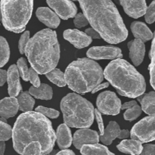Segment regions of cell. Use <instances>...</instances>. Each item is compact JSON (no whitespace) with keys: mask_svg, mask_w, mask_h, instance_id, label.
Listing matches in <instances>:
<instances>
[{"mask_svg":"<svg viewBox=\"0 0 155 155\" xmlns=\"http://www.w3.org/2000/svg\"><path fill=\"white\" fill-rule=\"evenodd\" d=\"M46 2L56 15L63 20L74 18L77 15V6L71 0H46Z\"/></svg>","mask_w":155,"mask_h":155,"instance_id":"30bf717a","label":"cell"},{"mask_svg":"<svg viewBox=\"0 0 155 155\" xmlns=\"http://www.w3.org/2000/svg\"><path fill=\"white\" fill-rule=\"evenodd\" d=\"M73 1H76V0H73Z\"/></svg>","mask_w":155,"mask_h":155,"instance_id":"c3c4849f","label":"cell"},{"mask_svg":"<svg viewBox=\"0 0 155 155\" xmlns=\"http://www.w3.org/2000/svg\"><path fill=\"white\" fill-rule=\"evenodd\" d=\"M7 80V72L5 70L0 69V86H3Z\"/></svg>","mask_w":155,"mask_h":155,"instance_id":"60d3db41","label":"cell"},{"mask_svg":"<svg viewBox=\"0 0 155 155\" xmlns=\"http://www.w3.org/2000/svg\"><path fill=\"white\" fill-rule=\"evenodd\" d=\"M74 146L80 149L86 145H95L99 142V135L96 131L89 129H80L75 132L72 140Z\"/></svg>","mask_w":155,"mask_h":155,"instance_id":"7c38bea8","label":"cell"},{"mask_svg":"<svg viewBox=\"0 0 155 155\" xmlns=\"http://www.w3.org/2000/svg\"><path fill=\"white\" fill-rule=\"evenodd\" d=\"M154 145H146L143 147L142 151L139 155H154Z\"/></svg>","mask_w":155,"mask_h":155,"instance_id":"f35d334b","label":"cell"},{"mask_svg":"<svg viewBox=\"0 0 155 155\" xmlns=\"http://www.w3.org/2000/svg\"><path fill=\"white\" fill-rule=\"evenodd\" d=\"M98 110L107 115H117L120 111L121 101L116 94L110 91L101 92L97 98Z\"/></svg>","mask_w":155,"mask_h":155,"instance_id":"9c48e42d","label":"cell"},{"mask_svg":"<svg viewBox=\"0 0 155 155\" xmlns=\"http://www.w3.org/2000/svg\"><path fill=\"white\" fill-rule=\"evenodd\" d=\"M55 137L57 139L58 145L61 149H66L71 145L73 140L71 131L69 129V127H68L65 124H61L59 126L55 134Z\"/></svg>","mask_w":155,"mask_h":155,"instance_id":"ffe728a7","label":"cell"},{"mask_svg":"<svg viewBox=\"0 0 155 155\" xmlns=\"http://www.w3.org/2000/svg\"><path fill=\"white\" fill-rule=\"evenodd\" d=\"M142 108L138 104H135L134 106L131 107L130 108L127 109L126 112L124 113V117L126 120L133 121L137 119L142 114Z\"/></svg>","mask_w":155,"mask_h":155,"instance_id":"1f68e13d","label":"cell"},{"mask_svg":"<svg viewBox=\"0 0 155 155\" xmlns=\"http://www.w3.org/2000/svg\"><path fill=\"white\" fill-rule=\"evenodd\" d=\"M108 86H109V83H107V82H106V83H101V84L100 83V84H98V86H96L93 89H92V93H95V92H98V91H100L101 89H105V88L108 87Z\"/></svg>","mask_w":155,"mask_h":155,"instance_id":"b9f144b4","label":"cell"},{"mask_svg":"<svg viewBox=\"0 0 155 155\" xmlns=\"http://www.w3.org/2000/svg\"><path fill=\"white\" fill-rule=\"evenodd\" d=\"M94 117H95V119H96L97 124H98V129H99V132H100V135H103L104 133V123H103V120H102V117H101V113L98 110V109H95L94 110Z\"/></svg>","mask_w":155,"mask_h":155,"instance_id":"74e56055","label":"cell"},{"mask_svg":"<svg viewBox=\"0 0 155 155\" xmlns=\"http://www.w3.org/2000/svg\"><path fill=\"white\" fill-rule=\"evenodd\" d=\"M130 136L132 139L142 143L152 142L155 139L154 115H149L136 124L132 129Z\"/></svg>","mask_w":155,"mask_h":155,"instance_id":"ba28073f","label":"cell"},{"mask_svg":"<svg viewBox=\"0 0 155 155\" xmlns=\"http://www.w3.org/2000/svg\"><path fill=\"white\" fill-rule=\"evenodd\" d=\"M129 136H130V131L127 130H124L120 131L117 138L120 139H125L127 138H128Z\"/></svg>","mask_w":155,"mask_h":155,"instance_id":"ee69618b","label":"cell"},{"mask_svg":"<svg viewBox=\"0 0 155 155\" xmlns=\"http://www.w3.org/2000/svg\"><path fill=\"white\" fill-rule=\"evenodd\" d=\"M29 94L38 99L50 100L52 98L53 91L51 86L42 83L38 87L31 86L29 89Z\"/></svg>","mask_w":155,"mask_h":155,"instance_id":"d4e9b609","label":"cell"},{"mask_svg":"<svg viewBox=\"0 0 155 155\" xmlns=\"http://www.w3.org/2000/svg\"><path fill=\"white\" fill-rule=\"evenodd\" d=\"M138 101L142 105V110L148 115H154L155 114V93L151 92L147 94H142L138 97Z\"/></svg>","mask_w":155,"mask_h":155,"instance_id":"cb8c5ba5","label":"cell"},{"mask_svg":"<svg viewBox=\"0 0 155 155\" xmlns=\"http://www.w3.org/2000/svg\"><path fill=\"white\" fill-rule=\"evenodd\" d=\"M46 77L54 84L57 85L59 87H63L66 86V81L64 78V74L59 69H53L45 74Z\"/></svg>","mask_w":155,"mask_h":155,"instance_id":"83f0119b","label":"cell"},{"mask_svg":"<svg viewBox=\"0 0 155 155\" xmlns=\"http://www.w3.org/2000/svg\"><path fill=\"white\" fill-rule=\"evenodd\" d=\"M142 143L138 140H124L117 145V149L127 154L139 155L142 151Z\"/></svg>","mask_w":155,"mask_h":155,"instance_id":"7402d4cb","label":"cell"},{"mask_svg":"<svg viewBox=\"0 0 155 155\" xmlns=\"http://www.w3.org/2000/svg\"><path fill=\"white\" fill-rule=\"evenodd\" d=\"M131 30L135 38L140 39L145 42L153 38V33L148 26L140 21H135L132 23Z\"/></svg>","mask_w":155,"mask_h":155,"instance_id":"44dd1931","label":"cell"},{"mask_svg":"<svg viewBox=\"0 0 155 155\" xmlns=\"http://www.w3.org/2000/svg\"><path fill=\"white\" fill-rule=\"evenodd\" d=\"M120 129L117 123L115 121H110L107 125V128L104 130V133L99 137V140L101 141L103 144L109 145L112 143L115 139H117L119 135Z\"/></svg>","mask_w":155,"mask_h":155,"instance_id":"603a6c76","label":"cell"},{"mask_svg":"<svg viewBox=\"0 0 155 155\" xmlns=\"http://www.w3.org/2000/svg\"><path fill=\"white\" fill-rule=\"evenodd\" d=\"M10 57V48L6 39L0 36V68L3 67L8 61Z\"/></svg>","mask_w":155,"mask_h":155,"instance_id":"f1b7e54d","label":"cell"},{"mask_svg":"<svg viewBox=\"0 0 155 155\" xmlns=\"http://www.w3.org/2000/svg\"><path fill=\"white\" fill-rule=\"evenodd\" d=\"M85 33L88 36L91 38V39H99L101 38L100 35L94 30L93 28H88L85 30Z\"/></svg>","mask_w":155,"mask_h":155,"instance_id":"ab89813d","label":"cell"},{"mask_svg":"<svg viewBox=\"0 0 155 155\" xmlns=\"http://www.w3.org/2000/svg\"><path fill=\"white\" fill-rule=\"evenodd\" d=\"M22 155H42V149L39 144L32 143L27 145L23 150Z\"/></svg>","mask_w":155,"mask_h":155,"instance_id":"d6a6232c","label":"cell"},{"mask_svg":"<svg viewBox=\"0 0 155 155\" xmlns=\"http://www.w3.org/2000/svg\"><path fill=\"white\" fill-rule=\"evenodd\" d=\"M57 152H58L57 151H51V152H50L48 154H49V155H55L56 153H57Z\"/></svg>","mask_w":155,"mask_h":155,"instance_id":"7dc6e473","label":"cell"},{"mask_svg":"<svg viewBox=\"0 0 155 155\" xmlns=\"http://www.w3.org/2000/svg\"><path fill=\"white\" fill-rule=\"evenodd\" d=\"M17 67H18V71H19V74L24 81H30L34 87L39 86L40 81H39L38 74L32 68H28L25 58H21L18 61Z\"/></svg>","mask_w":155,"mask_h":155,"instance_id":"2e32d148","label":"cell"},{"mask_svg":"<svg viewBox=\"0 0 155 155\" xmlns=\"http://www.w3.org/2000/svg\"><path fill=\"white\" fill-rule=\"evenodd\" d=\"M36 17L38 19L51 28H57L60 24V18L48 8L41 7L36 10Z\"/></svg>","mask_w":155,"mask_h":155,"instance_id":"ac0fdd59","label":"cell"},{"mask_svg":"<svg viewBox=\"0 0 155 155\" xmlns=\"http://www.w3.org/2000/svg\"><path fill=\"white\" fill-rule=\"evenodd\" d=\"M65 81L71 90L77 93H87L102 82L104 74L95 61L80 58L70 64L64 74Z\"/></svg>","mask_w":155,"mask_h":155,"instance_id":"5b68a950","label":"cell"},{"mask_svg":"<svg viewBox=\"0 0 155 155\" xmlns=\"http://www.w3.org/2000/svg\"><path fill=\"white\" fill-rule=\"evenodd\" d=\"M130 50V57L136 66H139L143 61L145 54V46L144 42L140 39H136L128 43Z\"/></svg>","mask_w":155,"mask_h":155,"instance_id":"e0dca14e","label":"cell"},{"mask_svg":"<svg viewBox=\"0 0 155 155\" xmlns=\"http://www.w3.org/2000/svg\"><path fill=\"white\" fill-rule=\"evenodd\" d=\"M0 6L5 28L16 33L24 31L31 18L33 0H1Z\"/></svg>","mask_w":155,"mask_h":155,"instance_id":"52a82bcc","label":"cell"},{"mask_svg":"<svg viewBox=\"0 0 155 155\" xmlns=\"http://www.w3.org/2000/svg\"><path fill=\"white\" fill-rule=\"evenodd\" d=\"M78 1L88 22L104 40L117 44L127 39V27L117 8L110 0Z\"/></svg>","mask_w":155,"mask_h":155,"instance_id":"7a4b0ae2","label":"cell"},{"mask_svg":"<svg viewBox=\"0 0 155 155\" xmlns=\"http://www.w3.org/2000/svg\"><path fill=\"white\" fill-rule=\"evenodd\" d=\"M12 137L14 148L20 154L32 143L39 144L42 155L48 154L56 140L49 120L36 111L25 112L18 117L12 129Z\"/></svg>","mask_w":155,"mask_h":155,"instance_id":"6da1fadb","label":"cell"},{"mask_svg":"<svg viewBox=\"0 0 155 155\" xmlns=\"http://www.w3.org/2000/svg\"><path fill=\"white\" fill-rule=\"evenodd\" d=\"M80 152L82 155H115L107 147L99 144L83 145L80 148Z\"/></svg>","mask_w":155,"mask_h":155,"instance_id":"484cf974","label":"cell"},{"mask_svg":"<svg viewBox=\"0 0 155 155\" xmlns=\"http://www.w3.org/2000/svg\"><path fill=\"white\" fill-rule=\"evenodd\" d=\"M135 104H137V102H136V101H128V102L124 103V104H121L120 109H122V110H127V109L130 108L131 107L134 106Z\"/></svg>","mask_w":155,"mask_h":155,"instance_id":"7bdbcfd3","label":"cell"},{"mask_svg":"<svg viewBox=\"0 0 155 155\" xmlns=\"http://www.w3.org/2000/svg\"><path fill=\"white\" fill-rule=\"evenodd\" d=\"M19 71L16 64H12L8 68L7 72L8 91L10 97H16L21 91V84L19 78Z\"/></svg>","mask_w":155,"mask_h":155,"instance_id":"9a60e30c","label":"cell"},{"mask_svg":"<svg viewBox=\"0 0 155 155\" xmlns=\"http://www.w3.org/2000/svg\"><path fill=\"white\" fill-rule=\"evenodd\" d=\"M74 23L77 28H81V27H85V26L88 25V24H89L88 20L86 19V16L82 13H79L75 15Z\"/></svg>","mask_w":155,"mask_h":155,"instance_id":"8d00e7d4","label":"cell"},{"mask_svg":"<svg viewBox=\"0 0 155 155\" xmlns=\"http://www.w3.org/2000/svg\"><path fill=\"white\" fill-rule=\"evenodd\" d=\"M30 39V32L26 31L21 35V38H20L19 42H18V48H19V51L21 54L24 53V50H25V47L27 45V42Z\"/></svg>","mask_w":155,"mask_h":155,"instance_id":"d590c367","label":"cell"},{"mask_svg":"<svg viewBox=\"0 0 155 155\" xmlns=\"http://www.w3.org/2000/svg\"><path fill=\"white\" fill-rule=\"evenodd\" d=\"M120 2L126 13L133 18L143 16L146 12L145 0H120Z\"/></svg>","mask_w":155,"mask_h":155,"instance_id":"5bb4252c","label":"cell"},{"mask_svg":"<svg viewBox=\"0 0 155 155\" xmlns=\"http://www.w3.org/2000/svg\"><path fill=\"white\" fill-rule=\"evenodd\" d=\"M36 112L41 114L45 117H47L52 118V119H55L59 116V112L58 110L52 108H48V107H43V106H39L36 107Z\"/></svg>","mask_w":155,"mask_h":155,"instance_id":"836d02e7","label":"cell"},{"mask_svg":"<svg viewBox=\"0 0 155 155\" xmlns=\"http://www.w3.org/2000/svg\"><path fill=\"white\" fill-rule=\"evenodd\" d=\"M5 149V144L4 142L0 141V155H4Z\"/></svg>","mask_w":155,"mask_h":155,"instance_id":"bcb514c9","label":"cell"},{"mask_svg":"<svg viewBox=\"0 0 155 155\" xmlns=\"http://www.w3.org/2000/svg\"><path fill=\"white\" fill-rule=\"evenodd\" d=\"M18 109V100L15 97H6L0 101V116L4 119L15 117Z\"/></svg>","mask_w":155,"mask_h":155,"instance_id":"d6986e66","label":"cell"},{"mask_svg":"<svg viewBox=\"0 0 155 155\" xmlns=\"http://www.w3.org/2000/svg\"><path fill=\"white\" fill-rule=\"evenodd\" d=\"M64 121L68 127L87 128L94 120V107L86 98L70 93L61 101Z\"/></svg>","mask_w":155,"mask_h":155,"instance_id":"8992f818","label":"cell"},{"mask_svg":"<svg viewBox=\"0 0 155 155\" xmlns=\"http://www.w3.org/2000/svg\"><path fill=\"white\" fill-rule=\"evenodd\" d=\"M24 53L37 74H45L56 68L60 58V45L55 31L44 29L29 39Z\"/></svg>","mask_w":155,"mask_h":155,"instance_id":"3957f363","label":"cell"},{"mask_svg":"<svg viewBox=\"0 0 155 155\" xmlns=\"http://www.w3.org/2000/svg\"><path fill=\"white\" fill-rule=\"evenodd\" d=\"M17 100H18V107L21 110L24 112H28L33 110L35 101L28 92H21Z\"/></svg>","mask_w":155,"mask_h":155,"instance_id":"4316f807","label":"cell"},{"mask_svg":"<svg viewBox=\"0 0 155 155\" xmlns=\"http://www.w3.org/2000/svg\"><path fill=\"white\" fill-rule=\"evenodd\" d=\"M89 58L100 59H119L123 57L120 48L114 46H94L89 48L86 53Z\"/></svg>","mask_w":155,"mask_h":155,"instance_id":"8fae6325","label":"cell"},{"mask_svg":"<svg viewBox=\"0 0 155 155\" xmlns=\"http://www.w3.org/2000/svg\"><path fill=\"white\" fill-rule=\"evenodd\" d=\"M145 21L148 24H153L155 20V2L153 1L151 4L147 8L145 13Z\"/></svg>","mask_w":155,"mask_h":155,"instance_id":"e575fe53","label":"cell"},{"mask_svg":"<svg viewBox=\"0 0 155 155\" xmlns=\"http://www.w3.org/2000/svg\"><path fill=\"white\" fill-rule=\"evenodd\" d=\"M12 129L6 121L3 119H0V141L5 142L12 137Z\"/></svg>","mask_w":155,"mask_h":155,"instance_id":"f546056e","label":"cell"},{"mask_svg":"<svg viewBox=\"0 0 155 155\" xmlns=\"http://www.w3.org/2000/svg\"><path fill=\"white\" fill-rule=\"evenodd\" d=\"M55 155H75V154H74V151H71V150L64 149L61 151H58Z\"/></svg>","mask_w":155,"mask_h":155,"instance_id":"f6af8a7d","label":"cell"},{"mask_svg":"<svg viewBox=\"0 0 155 155\" xmlns=\"http://www.w3.org/2000/svg\"><path fill=\"white\" fill-rule=\"evenodd\" d=\"M64 38L77 48H83L92 43V39L83 32L76 29H70L64 32Z\"/></svg>","mask_w":155,"mask_h":155,"instance_id":"4fadbf2b","label":"cell"},{"mask_svg":"<svg viewBox=\"0 0 155 155\" xmlns=\"http://www.w3.org/2000/svg\"><path fill=\"white\" fill-rule=\"evenodd\" d=\"M104 77L122 96L138 98L146 89L145 78L124 59L113 60L103 72Z\"/></svg>","mask_w":155,"mask_h":155,"instance_id":"277c9868","label":"cell"},{"mask_svg":"<svg viewBox=\"0 0 155 155\" xmlns=\"http://www.w3.org/2000/svg\"><path fill=\"white\" fill-rule=\"evenodd\" d=\"M151 58V64H149L148 69L150 72V77H151V84L153 88H155V48H154V39H153L151 44V51L149 53Z\"/></svg>","mask_w":155,"mask_h":155,"instance_id":"4dcf8cb0","label":"cell"}]
</instances>
